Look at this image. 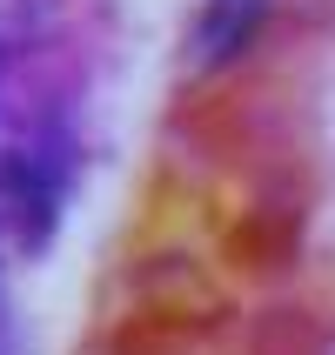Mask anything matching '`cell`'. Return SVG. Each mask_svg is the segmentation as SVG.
Returning <instances> with one entry per match:
<instances>
[{"label":"cell","mask_w":335,"mask_h":355,"mask_svg":"<svg viewBox=\"0 0 335 355\" xmlns=\"http://www.w3.org/2000/svg\"><path fill=\"white\" fill-rule=\"evenodd\" d=\"M268 20V0H201L195 14V34H188V60L195 67H221V60H235L255 27Z\"/></svg>","instance_id":"1"},{"label":"cell","mask_w":335,"mask_h":355,"mask_svg":"<svg viewBox=\"0 0 335 355\" xmlns=\"http://www.w3.org/2000/svg\"><path fill=\"white\" fill-rule=\"evenodd\" d=\"M7 342H14V315H7V295H0V355H7Z\"/></svg>","instance_id":"2"}]
</instances>
